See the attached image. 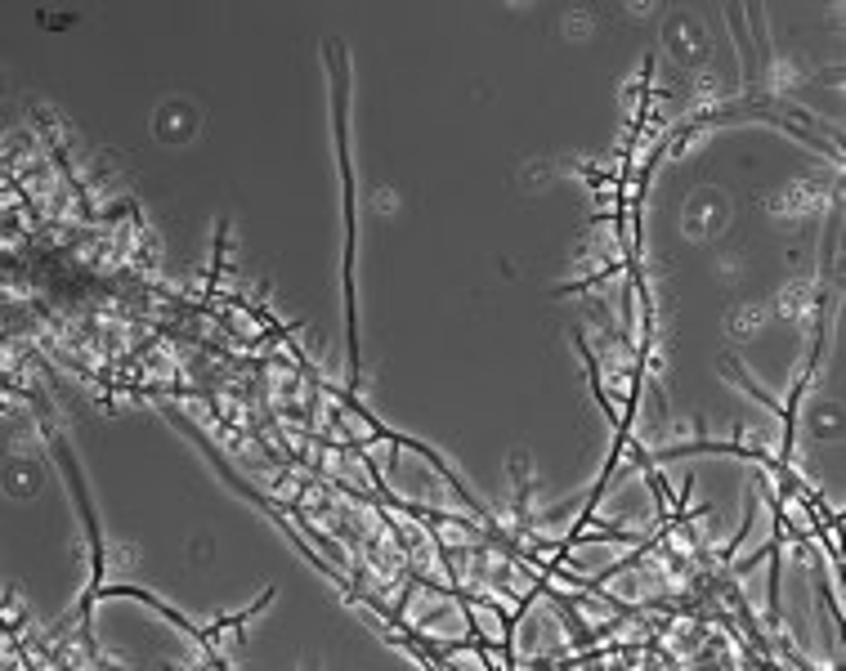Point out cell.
I'll return each instance as SVG.
<instances>
[{
  "label": "cell",
  "instance_id": "obj_1",
  "mask_svg": "<svg viewBox=\"0 0 846 671\" xmlns=\"http://www.w3.org/2000/svg\"><path fill=\"white\" fill-rule=\"evenodd\" d=\"M99 595H130V600H144V604H149V609H153V614H162L166 623H175V627H184V631H188L193 640H198V645H202V649L211 653V631H202V627H193V623H188L184 614H175V609H171V604H162V600H157V595H149L144 586H99ZM211 658H216V653H211ZM220 662H224V658H220Z\"/></svg>",
  "mask_w": 846,
  "mask_h": 671
}]
</instances>
